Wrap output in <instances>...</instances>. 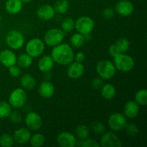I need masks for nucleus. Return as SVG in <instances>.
Wrapping results in <instances>:
<instances>
[{
	"label": "nucleus",
	"instance_id": "obj_1",
	"mask_svg": "<svg viewBox=\"0 0 147 147\" xmlns=\"http://www.w3.org/2000/svg\"><path fill=\"white\" fill-rule=\"evenodd\" d=\"M74 52L67 43H60L53 47L51 53L55 63L61 65H67L74 60Z\"/></svg>",
	"mask_w": 147,
	"mask_h": 147
},
{
	"label": "nucleus",
	"instance_id": "obj_2",
	"mask_svg": "<svg viewBox=\"0 0 147 147\" xmlns=\"http://www.w3.org/2000/svg\"><path fill=\"white\" fill-rule=\"evenodd\" d=\"M113 64L116 70L123 73H127L134 68L135 62L130 55H128L124 53H120L117 56L114 57Z\"/></svg>",
	"mask_w": 147,
	"mask_h": 147
},
{
	"label": "nucleus",
	"instance_id": "obj_3",
	"mask_svg": "<svg viewBox=\"0 0 147 147\" xmlns=\"http://www.w3.org/2000/svg\"><path fill=\"white\" fill-rule=\"evenodd\" d=\"M116 69L114 64L110 60H101L96 66V72L99 77L104 80H110L113 78L116 74Z\"/></svg>",
	"mask_w": 147,
	"mask_h": 147
},
{
	"label": "nucleus",
	"instance_id": "obj_4",
	"mask_svg": "<svg viewBox=\"0 0 147 147\" xmlns=\"http://www.w3.org/2000/svg\"><path fill=\"white\" fill-rule=\"evenodd\" d=\"M27 100V93L21 88L14 89L9 96V103L11 107L16 109L22 108L25 105Z\"/></svg>",
	"mask_w": 147,
	"mask_h": 147
},
{
	"label": "nucleus",
	"instance_id": "obj_5",
	"mask_svg": "<svg viewBox=\"0 0 147 147\" xmlns=\"http://www.w3.org/2000/svg\"><path fill=\"white\" fill-rule=\"evenodd\" d=\"M65 33L59 28H52L47 30L44 36V42L50 47H55L60 44L64 40Z\"/></svg>",
	"mask_w": 147,
	"mask_h": 147
},
{
	"label": "nucleus",
	"instance_id": "obj_6",
	"mask_svg": "<svg viewBox=\"0 0 147 147\" xmlns=\"http://www.w3.org/2000/svg\"><path fill=\"white\" fill-rule=\"evenodd\" d=\"M45 48L44 41L40 38H32L27 42L25 47L26 53L32 57H37L41 55Z\"/></svg>",
	"mask_w": 147,
	"mask_h": 147
},
{
	"label": "nucleus",
	"instance_id": "obj_7",
	"mask_svg": "<svg viewBox=\"0 0 147 147\" xmlns=\"http://www.w3.org/2000/svg\"><path fill=\"white\" fill-rule=\"evenodd\" d=\"M6 42L12 50H19L24 44V35L18 30H11L6 36Z\"/></svg>",
	"mask_w": 147,
	"mask_h": 147
},
{
	"label": "nucleus",
	"instance_id": "obj_8",
	"mask_svg": "<svg viewBox=\"0 0 147 147\" xmlns=\"http://www.w3.org/2000/svg\"><path fill=\"white\" fill-rule=\"evenodd\" d=\"M95 27V22L92 18L87 16L80 17L75 22V29L80 34H87L91 32Z\"/></svg>",
	"mask_w": 147,
	"mask_h": 147
},
{
	"label": "nucleus",
	"instance_id": "obj_9",
	"mask_svg": "<svg viewBox=\"0 0 147 147\" xmlns=\"http://www.w3.org/2000/svg\"><path fill=\"white\" fill-rule=\"evenodd\" d=\"M108 123L111 130L120 131L124 129L127 122L124 115L120 113H113L109 116Z\"/></svg>",
	"mask_w": 147,
	"mask_h": 147
},
{
	"label": "nucleus",
	"instance_id": "obj_10",
	"mask_svg": "<svg viewBox=\"0 0 147 147\" xmlns=\"http://www.w3.org/2000/svg\"><path fill=\"white\" fill-rule=\"evenodd\" d=\"M24 123L27 128L32 131H37L42 126V119L36 112H30L27 113L24 119Z\"/></svg>",
	"mask_w": 147,
	"mask_h": 147
},
{
	"label": "nucleus",
	"instance_id": "obj_11",
	"mask_svg": "<svg viewBox=\"0 0 147 147\" xmlns=\"http://www.w3.org/2000/svg\"><path fill=\"white\" fill-rule=\"evenodd\" d=\"M100 146L102 147H121L122 146L120 138L112 131H108L102 136Z\"/></svg>",
	"mask_w": 147,
	"mask_h": 147
},
{
	"label": "nucleus",
	"instance_id": "obj_12",
	"mask_svg": "<svg viewBox=\"0 0 147 147\" xmlns=\"http://www.w3.org/2000/svg\"><path fill=\"white\" fill-rule=\"evenodd\" d=\"M85 67L82 63L72 62L67 69V75L70 78L76 80L80 78L84 74Z\"/></svg>",
	"mask_w": 147,
	"mask_h": 147
},
{
	"label": "nucleus",
	"instance_id": "obj_13",
	"mask_svg": "<svg viewBox=\"0 0 147 147\" xmlns=\"http://www.w3.org/2000/svg\"><path fill=\"white\" fill-rule=\"evenodd\" d=\"M134 4L129 0H120L115 7V11L123 17L130 16L134 11Z\"/></svg>",
	"mask_w": 147,
	"mask_h": 147
},
{
	"label": "nucleus",
	"instance_id": "obj_14",
	"mask_svg": "<svg viewBox=\"0 0 147 147\" xmlns=\"http://www.w3.org/2000/svg\"><path fill=\"white\" fill-rule=\"evenodd\" d=\"M57 142L60 147H75L77 144V139L73 134L64 131L57 136Z\"/></svg>",
	"mask_w": 147,
	"mask_h": 147
},
{
	"label": "nucleus",
	"instance_id": "obj_15",
	"mask_svg": "<svg viewBox=\"0 0 147 147\" xmlns=\"http://www.w3.org/2000/svg\"><path fill=\"white\" fill-rule=\"evenodd\" d=\"M55 11L53 6L45 4L39 7L37 10V16L42 21H49L54 18Z\"/></svg>",
	"mask_w": 147,
	"mask_h": 147
},
{
	"label": "nucleus",
	"instance_id": "obj_16",
	"mask_svg": "<svg viewBox=\"0 0 147 147\" xmlns=\"http://www.w3.org/2000/svg\"><path fill=\"white\" fill-rule=\"evenodd\" d=\"M31 136L30 129L22 127L16 130L12 136L15 143L18 144H24L29 142Z\"/></svg>",
	"mask_w": 147,
	"mask_h": 147
},
{
	"label": "nucleus",
	"instance_id": "obj_17",
	"mask_svg": "<svg viewBox=\"0 0 147 147\" xmlns=\"http://www.w3.org/2000/svg\"><path fill=\"white\" fill-rule=\"evenodd\" d=\"M0 62L4 66L9 67L17 63L15 53L10 50H4L0 53Z\"/></svg>",
	"mask_w": 147,
	"mask_h": 147
},
{
	"label": "nucleus",
	"instance_id": "obj_18",
	"mask_svg": "<svg viewBox=\"0 0 147 147\" xmlns=\"http://www.w3.org/2000/svg\"><path fill=\"white\" fill-rule=\"evenodd\" d=\"M139 113V106L134 100H129L125 104L123 115L128 119H134Z\"/></svg>",
	"mask_w": 147,
	"mask_h": 147
},
{
	"label": "nucleus",
	"instance_id": "obj_19",
	"mask_svg": "<svg viewBox=\"0 0 147 147\" xmlns=\"http://www.w3.org/2000/svg\"><path fill=\"white\" fill-rule=\"evenodd\" d=\"M38 92L41 97L44 98H50L54 95L55 87L51 82L49 80H45L39 86Z\"/></svg>",
	"mask_w": 147,
	"mask_h": 147
},
{
	"label": "nucleus",
	"instance_id": "obj_20",
	"mask_svg": "<svg viewBox=\"0 0 147 147\" xmlns=\"http://www.w3.org/2000/svg\"><path fill=\"white\" fill-rule=\"evenodd\" d=\"M55 62L50 55H45L40 59L37 63V67L40 71L45 72L50 71L54 67Z\"/></svg>",
	"mask_w": 147,
	"mask_h": 147
},
{
	"label": "nucleus",
	"instance_id": "obj_21",
	"mask_svg": "<svg viewBox=\"0 0 147 147\" xmlns=\"http://www.w3.org/2000/svg\"><path fill=\"white\" fill-rule=\"evenodd\" d=\"M23 3L21 0H7L5 3V9L9 14H16L20 12Z\"/></svg>",
	"mask_w": 147,
	"mask_h": 147
},
{
	"label": "nucleus",
	"instance_id": "obj_22",
	"mask_svg": "<svg viewBox=\"0 0 147 147\" xmlns=\"http://www.w3.org/2000/svg\"><path fill=\"white\" fill-rule=\"evenodd\" d=\"M20 83L22 88L25 90H32L37 86V81L35 78L29 74H25L22 76Z\"/></svg>",
	"mask_w": 147,
	"mask_h": 147
},
{
	"label": "nucleus",
	"instance_id": "obj_23",
	"mask_svg": "<svg viewBox=\"0 0 147 147\" xmlns=\"http://www.w3.org/2000/svg\"><path fill=\"white\" fill-rule=\"evenodd\" d=\"M100 93L103 98L106 100H111L116 96V89L112 84H103L100 88Z\"/></svg>",
	"mask_w": 147,
	"mask_h": 147
},
{
	"label": "nucleus",
	"instance_id": "obj_24",
	"mask_svg": "<svg viewBox=\"0 0 147 147\" xmlns=\"http://www.w3.org/2000/svg\"><path fill=\"white\" fill-rule=\"evenodd\" d=\"M17 65L20 68H28L32 64V57L27 53H22L17 57Z\"/></svg>",
	"mask_w": 147,
	"mask_h": 147
},
{
	"label": "nucleus",
	"instance_id": "obj_25",
	"mask_svg": "<svg viewBox=\"0 0 147 147\" xmlns=\"http://www.w3.org/2000/svg\"><path fill=\"white\" fill-rule=\"evenodd\" d=\"M85 42H86V40H85L84 35L79 32L73 34L70 39V44L75 48L81 47L85 44Z\"/></svg>",
	"mask_w": 147,
	"mask_h": 147
},
{
	"label": "nucleus",
	"instance_id": "obj_26",
	"mask_svg": "<svg viewBox=\"0 0 147 147\" xmlns=\"http://www.w3.org/2000/svg\"><path fill=\"white\" fill-rule=\"evenodd\" d=\"M69 1L68 0H57L54 4V8L55 12L59 14H65L67 11L69 9Z\"/></svg>",
	"mask_w": 147,
	"mask_h": 147
},
{
	"label": "nucleus",
	"instance_id": "obj_27",
	"mask_svg": "<svg viewBox=\"0 0 147 147\" xmlns=\"http://www.w3.org/2000/svg\"><path fill=\"white\" fill-rule=\"evenodd\" d=\"M30 143L33 147H41L44 145L45 139L42 134L37 133L31 136L30 139Z\"/></svg>",
	"mask_w": 147,
	"mask_h": 147
},
{
	"label": "nucleus",
	"instance_id": "obj_28",
	"mask_svg": "<svg viewBox=\"0 0 147 147\" xmlns=\"http://www.w3.org/2000/svg\"><path fill=\"white\" fill-rule=\"evenodd\" d=\"M76 133L78 137L81 140L88 139L90 135V129L84 124H80L77 126L76 129Z\"/></svg>",
	"mask_w": 147,
	"mask_h": 147
},
{
	"label": "nucleus",
	"instance_id": "obj_29",
	"mask_svg": "<svg viewBox=\"0 0 147 147\" xmlns=\"http://www.w3.org/2000/svg\"><path fill=\"white\" fill-rule=\"evenodd\" d=\"M75 29V22L70 17L64 19L61 23V30L65 33H70Z\"/></svg>",
	"mask_w": 147,
	"mask_h": 147
},
{
	"label": "nucleus",
	"instance_id": "obj_30",
	"mask_svg": "<svg viewBox=\"0 0 147 147\" xmlns=\"http://www.w3.org/2000/svg\"><path fill=\"white\" fill-rule=\"evenodd\" d=\"M11 112V106L7 102L0 101V119L9 117Z\"/></svg>",
	"mask_w": 147,
	"mask_h": 147
},
{
	"label": "nucleus",
	"instance_id": "obj_31",
	"mask_svg": "<svg viewBox=\"0 0 147 147\" xmlns=\"http://www.w3.org/2000/svg\"><path fill=\"white\" fill-rule=\"evenodd\" d=\"M115 45L117 46V47L121 53H125L128 52L129 50V47H130L129 40L125 37H121V38L119 39Z\"/></svg>",
	"mask_w": 147,
	"mask_h": 147
},
{
	"label": "nucleus",
	"instance_id": "obj_32",
	"mask_svg": "<svg viewBox=\"0 0 147 147\" xmlns=\"http://www.w3.org/2000/svg\"><path fill=\"white\" fill-rule=\"evenodd\" d=\"M135 101L141 106H146L147 104V90L146 89L139 90L136 93Z\"/></svg>",
	"mask_w": 147,
	"mask_h": 147
},
{
	"label": "nucleus",
	"instance_id": "obj_33",
	"mask_svg": "<svg viewBox=\"0 0 147 147\" xmlns=\"http://www.w3.org/2000/svg\"><path fill=\"white\" fill-rule=\"evenodd\" d=\"M14 143L13 136L9 134H4L0 136V146L2 147H11Z\"/></svg>",
	"mask_w": 147,
	"mask_h": 147
},
{
	"label": "nucleus",
	"instance_id": "obj_34",
	"mask_svg": "<svg viewBox=\"0 0 147 147\" xmlns=\"http://www.w3.org/2000/svg\"><path fill=\"white\" fill-rule=\"evenodd\" d=\"M90 130H91L93 133L96 134H103L106 131V126L103 123L99 121H95L90 124Z\"/></svg>",
	"mask_w": 147,
	"mask_h": 147
},
{
	"label": "nucleus",
	"instance_id": "obj_35",
	"mask_svg": "<svg viewBox=\"0 0 147 147\" xmlns=\"http://www.w3.org/2000/svg\"><path fill=\"white\" fill-rule=\"evenodd\" d=\"M125 128H126V133L131 136H136L137 134L139 133V128H138V126L136 124L133 123H128V124L126 123Z\"/></svg>",
	"mask_w": 147,
	"mask_h": 147
},
{
	"label": "nucleus",
	"instance_id": "obj_36",
	"mask_svg": "<svg viewBox=\"0 0 147 147\" xmlns=\"http://www.w3.org/2000/svg\"><path fill=\"white\" fill-rule=\"evenodd\" d=\"M9 117V119L11 123H15V124H19L22 121V114L20 112L17 111H11Z\"/></svg>",
	"mask_w": 147,
	"mask_h": 147
},
{
	"label": "nucleus",
	"instance_id": "obj_37",
	"mask_svg": "<svg viewBox=\"0 0 147 147\" xmlns=\"http://www.w3.org/2000/svg\"><path fill=\"white\" fill-rule=\"evenodd\" d=\"M80 140V146H83V147H100V144L96 142V140L94 139H84V140Z\"/></svg>",
	"mask_w": 147,
	"mask_h": 147
},
{
	"label": "nucleus",
	"instance_id": "obj_38",
	"mask_svg": "<svg viewBox=\"0 0 147 147\" xmlns=\"http://www.w3.org/2000/svg\"><path fill=\"white\" fill-rule=\"evenodd\" d=\"M115 10L111 7H107L104 9L102 11V15L106 20H110L112 19L115 16Z\"/></svg>",
	"mask_w": 147,
	"mask_h": 147
},
{
	"label": "nucleus",
	"instance_id": "obj_39",
	"mask_svg": "<svg viewBox=\"0 0 147 147\" xmlns=\"http://www.w3.org/2000/svg\"><path fill=\"white\" fill-rule=\"evenodd\" d=\"M9 68V73L10 76H12L14 78H17L21 75L22 70L19 66H16L15 65L11 66V67H8Z\"/></svg>",
	"mask_w": 147,
	"mask_h": 147
},
{
	"label": "nucleus",
	"instance_id": "obj_40",
	"mask_svg": "<svg viewBox=\"0 0 147 147\" xmlns=\"http://www.w3.org/2000/svg\"><path fill=\"white\" fill-rule=\"evenodd\" d=\"M103 85V80L101 78H95L93 80H92L91 86L95 90H100L101 87Z\"/></svg>",
	"mask_w": 147,
	"mask_h": 147
},
{
	"label": "nucleus",
	"instance_id": "obj_41",
	"mask_svg": "<svg viewBox=\"0 0 147 147\" xmlns=\"http://www.w3.org/2000/svg\"><path fill=\"white\" fill-rule=\"evenodd\" d=\"M109 53L111 57H114L121 53L120 50H119V48H118L117 46H116V45H111L110 47H109Z\"/></svg>",
	"mask_w": 147,
	"mask_h": 147
},
{
	"label": "nucleus",
	"instance_id": "obj_42",
	"mask_svg": "<svg viewBox=\"0 0 147 147\" xmlns=\"http://www.w3.org/2000/svg\"><path fill=\"white\" fill-rule=\"evenodd\" d=\"M74 60L78 63H83L85 60V55L82 52H78L74 55Z\"/></svg>",
	"mask_w": 147,
	"mask_h": 147
},
{
	"label": "nucleus",
	"instance_id": "obj_43",
	"mask_svg": "<svg viewBox=\"0 0 147 147\" xmlns=\"http://www.w3.org/2000/svg\"><path fill=\"white\" fill-rule=\"evenodd\" d=\"M43 77H44V78L46 80H50V78H51L52 74L50 73V71L45 72L44 75H43Z\"/></svg>",
	"mask_w": 147,
	"mask_h": 147
},
{
	"label": "nucleus",
	"instance_id": "obj_44",
	"mask_svg": "<svg viewBox=\"0 0 147 147\" xmlns=\"http://www.w3.org/2000/svg\"><path fill=\"white\" fill-rule=\"evenodd\" d=\"M21 1L23 4H28V3L31 2L32 0H21Z\"/></svg>",
	"mask_w": 147,
	"mask_h": 147
}]
</instances>
